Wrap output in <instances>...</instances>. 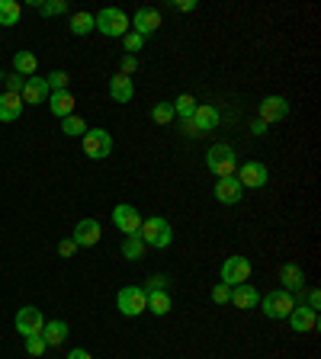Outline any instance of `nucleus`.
Segmentation results:
<instances>
[{"label": "nucleus", "instance_id": "nucleus-1", "mask_svg": "<svg viewBox=\"0 0 321 359\" xmlns=\"http://www.w3.org/2000/svg\"><path fill=\"white\" fill-rule=\"evenodd\" d=\"M138 237L145 241V247H158V251H164V247H170V244H174V228H170L167 218L151 215L148 222H142V228H138Z\"/></svg>", "mask_w": 321, "mask_h": 359}, {"label": "nucleus", "instance_id": "nucleus-2", "mask_svg": "<svg viewBox=\"0 0 321 359\" xmlns=\"http://www.w3.org/2000/svg\"><path fill=\"white\" fill-rule=\"evenodd\" d=\"M206 167L212 170V174L219 176H235L238 170V154L231 144H212L209 151H206Z\"/></svg>", "mask_w": 321, "mask_h": 359}, {"label": "nucleus", "instance_id": "nucleus-3", "mask_svg": "<svg viewBox=\"0 0 321 359\" xmlns=\"http://www.w3.org/2000/svg\"><path fill=\"white\" fill-rule=\"evenodd\" d=\"M97 29H100L103 35H110V39H122V35L132 29V23H129V13L119 7H106L97 13Z\"/></svg>", "mask_w": 321, "mask_h": 359}, {"label": "nucleus", "instance_id": "nucleus-4", "mask_svg": "<svg viewBox=\"0 0 321 359\" xmlns=\"http://www.w3.org/2000/svg\"><path fill=\"white\" fill-rule=\"evenodd\" d=\"M116 308H119V315L138 317L142 311H148V292H145L142 285H126V289H119V295H116Z\"/></svg>", "mask_w": 321, "mask_h": 359}, {"label": "nucleus", "instance_id": "nucleus-5", "mask_svg": "<svg viewBox=\"0 0 321 359\" xmlns=\"http://www.w3.org/2000/svg\"><path fill=\"white\" fill-rule=\"evenodd\" d=\"M293 308H296V299H293V292H286V289H273L270 295L261 299V311L267 317H273V321H286Z\"/></svg>", "mask_w": 321, "mask_h": 359}, {"label": "nucleus", "instance_id": "nucleus-6", "mask_svg": "<svg viewBox=\"0 0 321 359\" xmlns=\"http://www.w3.org/2000/svg\"><path fill=\"white\" fill-rule=\"evenodd\" d=\"M81 142H84V154L90 160H103L113 154V135L106 128H87V135Z\"/></svg>", "mask_w": 321, "mask_h": 359}, {"label": "nucleus", "instance_id": "nucleus-7", "mask_svg": "<svg viewBox=\"0 0 321 359\" xmlns=\"http://www.w3.org/2000/svg\"><path fill=\"white\" fill-rule=\"evenodd\" d=\"M219 276H222V285L235 289V285H241V283L251 279V260H247V257H225Z\"/></svg>", "mask_w": 321, "mask_h": 359}, {"label": "nucleus", "instance_id": "nucleus-8", "mask_svg": "<svg viewBox=\"0 0 321 359\" xmlns=\"http://www.w3.org/2000/svg\"><path fill=\"white\" fill-rule=\"evenodd\" d=\"M235 174H238L235 180L241 183V190H263V186H267V180H270V170L263 167V164H257V160H247V164H241Z\"/></svg>", "mask_w": 321, "mask_h": 359}, {"label": "nucleus", "instance_id": "nucleus-9", "mask_svg": "<svg viewBox=\"0 0 321 359\" xmlns=\"http://www.w3.org/2000/svg\"><path fill=\"white\" fill-rule=\"evenodd\" d=\"M145 218L138 215L135 206H129V202H119L116 209H113V225L119 228V231L126 234V237H132V234H138V228H142Z\"/></svg>", "mask_w": 321, "mask_h": 359}, {"label": "nucleus", "instance_id": "nucleus-10", "mask_svg": "<svg viewBox=\"0 0 321 359\" xmlns=\"http://www.w3.org/2000/svg\"><path fill=\"white\" fill-rule=\"evenodd\" d=\"M17 334L19 337H33V334H42V327H45V317L39 308H33V305H26V308L17 311Z\"/></svg>", "mask_w": 321, "mask_h": 359}, {"label": "nucleus", "instance_id": "nucleus-11", "mask_svg": "<svg viewBox=\"0 0 321 359\" xmlns=\"http://www.w3.org/2000/svg\"><path fill=\"white\" fill-rule=\"evenodd\" d=\"M190 122H193V128L199 135L215 132V128H219V122H222V112H219V106H212V103H199Z\"/></svg>", "mask_w": 321, "mask_h": 359}, {"label": "nucleus", "instance_id": "nucleus-12", "mask_svg": "<svg viewBox=\"0 0 321 359\" xmlns=\"http://www.w3.org/2000/svg\"><path fill=\"white\" fill-rule=\"evenodd\" d=\"M286 116H289L286 97H263V100H261V122L277 126V122H283Z\"/></svg>", "mask_w": 321, "mask_h": 359}, {"label": "nucleus", "instance_id": "nucleus-13", "mask_svg": "<svg viewBox=\"0 0 321 359\" xmlns=\"http://www.w3.org/2000/svg\"><path fill=\"white\" fill-rule=\"evenodd\" d=\"M129 23H132V33H138L142 39H148V35H154L160 29V13L158 10H151V7H142L135 17L129 19Z\"/></svg>", "mask_w": 321, "mask_h": 359}, {"label": "nucleus", "instance_id": "nucleus-14", "mask_svg": "<svg viewBox=\"0 0 321 359\" xmlns=\"http://www.w3.org/2000/svg\"><path fill=\"white\" fill-rule=\"evenodd\" d=\"M289 327L296 331V334H312L315 327H318V311H312V308H305V305H299L296 301V308L289 311Z\"/></svg>", "mask_w": 321, "mask_h": 359}, {"label": "nucleus", "instance_id": "nucleus-15", "mask_svg": "<svg viewBox=\"0 0 321 359\" xmlns=\"http://www.w3.org/2000/svg\"><path fill=\"white\" fill-rule=\"evenodd\" d=\"M100 234H103L100 222H97V218H84V222H77L71 241H74L77 247H93V244L100 241Z\"/></svg>", "mask_w": 321, "mask_h": 359}, {"label": "nucleus", "instance_id": "nucleus-16", "mask_svg": "<svg viewBox=\"0 0 321 359\" xmlns=\"http://www.w3.org/2000/svg\"><path fill=\"white\" fill-rule=\"evenodd\" d=\"M51 90L49 84H45V77H26V87H23V103H29V106H42V103H49Z\"/></svg>", "mask_w": 321, "mask_h": 359}, {"label": "nucleus", "instance_id": "nucleus-17", "mask_svg": "<svg viewBox=\"0 0 321 359\" xmlns=\"http://www.w3.org/2000/svg\"><path fill=\"white\" fill-rule=\"evenodd\" d=\"M241 196H245V190H241V183H238L235 176H222V180H215V199L219 202H225V206H238Z\"/></svg>", "mask_w": 321, "mask_h": 359}, {"label": "nucleus", "instance_id": "nucleus-18", "mask_svg": "<svg viewBox=\"0 0 321 359\" xmlns=\"http://www.w3.org/2000/svg\"><path fill=\"white\" fill-rule=\"evenodd\" d=\"M279 283H283L286 292H302V289H305L302 267H296V263H283V269H279Z\"/></svg>", "mask_w": 321, "mask_h": 359}, {"label": "nucleus", "instance_id": "nucleus-19", "mask_svg": "<svg viewBox=\"0 0 321 359\" xmlns=\"http://www.w3.org/2000/svg\"><path fill=\"white\" fill-rule=\"evenodd\" d=\"M231 305L235 308H257L261 305V295H257V289H254L251 283H241V285H235L231 289Z\"/></svg>", "mask_w": 321, "mask_h": 359}, {"label": "nucleus", "instance_id": "nucleus-20", "mask_svg": "<svg viewBox=\"0 0 321 359\" xmlns=\"http://www.w3.org/2000/svg\"><path fill=\"white\" fill-rule=\"evenodd\" d=\"M110 97H113V103H132V97H135L132 77H126V74L110 77Z\"/></svg>", "mask_w": 321, "mask_h": 359}, {"label": "nucleus", "instance_id": "nucleus-21", "mask_svg": "<svg viewBox=\"0 0 321 359\" xmlns=\"http://www.w3.org/2000/svg\"><path fill=\"white\" fill-rule=\"evenodd\" d=\"M23 97H17V93H0V122H13V119H19V112H23Z\"/></svg>", "mask_w": 321, "mask_h": 359}, {"label": "nucleus", "instance_id": "nucleus-22", "mask_svg": "<svg viewBox=\"0 0 321 359\" xmlns=\"http://www.w3.org/2000/svg\"><path fill=\"white\" fill-rule=\"evenodd\" d=\"M68 334H71V327L65 324V321H49V324L42 327L45 347H61V343L68 340Z\"/></svg>", "mask_w": 321, "mask_h": 359}, {"label": "nucleus", "instance_id": "nucleus-23", "mask_svg": "<svg viewBox=\"0 0 321 359\" xmlns=\"http://www.w3.org/2000/svg\"><path fill=\"white\" fill-rule=\"evenodd\" d=\"M49 109H51V112H55L58 119L74 116V97H71V90L51 93V97H49Z\"/></svg>", "mask_w": 321, "mask_h": 359}, {"label": "nucleus", "instance_id": "nucleus-24", "mask_svg": "<svg viewBox=\"0 0 321 359\" xmlns=\"http://www.w3.org/2000/svg\"><path fill=\"white\" fill-rule=\"evenodd\" d=\"M13 67H17L19 77H35V67H39V58L33 51H17L13 55Z\"/></svg>", "mask_w": 321, "mask_h": 359}, {"label": "nucleus", "instance_id": "nucleus-25", "mask_svg": "<svg viewBox=\"0 0 321 359\" xmlns=\"http://www.w3.org/2000/svg\"><path fill=\"white\" fill-rule=\"evenodd\" d=\"M170 106H174V116H180L186 122V119H193V112H196V106H199V103H196V97H190V93H180V97L170 103Z\"/></svg>", "mask_w": 321, "mask_h": 359}, {"label": "nucleus", "instance_id": "nucleus-26", "mask_svg": "<svg viewBox=\"0 0 321 359\" xmlns=\"http://www.w3.org/2000/svg\"><path fill=\"white\" fill-rule=\"evenodd\" d=\"M19 0H0V26H17L19 23Z\"/></svg>", "mask_w": 321, "mask_h": 359}, {"label": "nucleus", "instance_id": "nucleus-27", "mask_svg": "<svg viewBox=\"0 0 321 359\" xmlns=\"http://www.w3.org/2000/svg\"><path fill=\"white\" fill-rule=\"evenodd\" d=\"M170 305H174V301H170V292H148V311H151V315H167L170 311Z\"/></svg>", "mask_w": 321, "mask_h": 359}, {"label": "nucleus", "instance_id": "nucleus-28", "mask_svg": "<svg viewBox=\"0 0 321 359\" xmlns=\"http://www.w3.org/2000/svg\"><path fill=\"white\" fill-rule=\"evenodd\" d=\"M61 132L68 135V138H84V135H87V122L81 116H65V119H61Z\"/></svg>", "mask_w": 321, "mask_h": 359}, {"label": "nucleus", "instance_id": "nucleus-29", "mask_svg": "<svg viewBox=\"0 0 321 359\" xmlns=\"http://www.w3.org/2000/svg\"><path fill=\"white\" fill-rule=\"evenodd\" d=\"M97 29V19H93V13H74L71 17V33L74 35H87Z\"/></svg>", "mask_w": 321, "mask_h": 359}, {"label": "nucleus", "instance_id": "nucleus-30", "mask_svg": "<svg viewBox=\"0 0 321 359\" xmlns=\"http://www.w3.org/2000/svg\"><path fill=\"white\" fill-rule=\"evenodd\" d=\"M122 257H126V260H132V263L145 257V241H142V237H138V234H132V237H126V244H122Z\"/></svg>", "mask_w": 321, "mask_h": 359}, {"label": "nucleus", "instance_id": "nucleus-31", "mask_svg": "<svg viewBox=\"0 0 321 359\" xmlns=\"http://www.w3.org/2000/svg\"><path fill=\"white\" fill-rule=\"evenodd\" d=\"M33 7L39 10V13H42V17H61V13H65V10H68V3H65V0H33Z\"/></svg>", "mask_w": 321, "mask_h": 359}, {"label": "nucleus", "instance_id": "nucleus-32", "mask_svg": "<svg viewBox=\"0 0 321 359\" xmlns=\"http://www.w3.org/2000/svg\"><path fill=\"white\" fill-rule=\"evenodd\" d=\"M151 119L158 126H170V122H174V106H170V103H154Z\"/></svg>", "mask_w": 321, "mask_h": 359}, {"label": "nucleus", "instance_id": "nucleus-33", "mask_svg": "<svg viewBox=\"0 0 321 359\" xmlns=\"http://www.w3.org/2000/svg\"><path fill=\"white\" fill-rule=\"evenodd\" d=\"M45 84H49V90H51V93H61V90H68L71 74H65V71H51V74L45 77Z\"/></svg>", "mask_w": 321, "mask_h": 359}, {"label": "nucleus", "instance_id": "nucleus-34", "mask_svg": "<svg viewBox=\"0 0 321 359\" xmlns=\"http://www.w3.org/2000/svg\"><path fill=\"white\" fill-rule=\"evenodd\" d=\"M0 84L7 87V90H3V93H17V97H23L26 77H19V74H10V77H0Z\"/></svg>", "mask_w": 321, "mask_h": 359}, {"label": "nucleus", "instance_id": "nucleus-35", "mask_svg": "<svg viewBox=\"0 0 321 359\" xmlns=\"http://www.w3.org/2000/svg\"><path fill=\"white\" fill-rule=\"evenodd\" d=\"M122 45H126L129 55H135V51H142V49H145V39H142L138 33H132V29H129V33L122 35Z\"/></svg>", "mask_w": 321, "mask_h": 359}, {"label": "nucleus", "instance_id": "nucleus-36", "mask_svg": "<svg viewBox=\"0 0 321 359\" xmlns=\"http://www.w3.org/2000/svg\"><path fill=\"white\" fill-rule=\"evenodd\" d=\"M26 353H29V356H42V353H45V340H42V334L26 337Z\"/></svg>", "mask_w": 321, "mask_h": 359}, {"label": "nucleus", "instance_id": "nucleus-37", "mask_svg": "<svg viewBox=\"0 0 321 359\" xmlns=\"http://www.w3.org/2000/svg\"><path fill=\"white\" fill-rule=\"evenodd\" d=\"M212 301H215V305H229V301H231V289L219 283L215 289H212Z\"/></svg>", "mask_w": 321, "mask_h": 359}, {"label": "nucleus", "instance_id": "nucleus-38", "mask_svg": "<svg viewBox=\"0 0 321 359\" xmlns=\"http://www.w3.org/2000/svg\"><path fill=\"white\" fill-rule=\"evenodd\" d=\"M148 292H167V276H151L148 279Z\"/></svg>", "mask_w": 321, "mask_h": 359}, {"label": "nucleus", "instance_id": "nucleus-39", "mask_svg": "<svg viewBox=\"0 0 321 359\" xmlns=\"http://www.w3.org/2000/svg\"><path fill=\"white\" fill-rule=\"evenodd\" d=\"M305 308H312V311L321 308V292L318 289H308V292H305Z\"/></svg>", "mask_w": 321, "mask_h": 359}, {"label": "nucleus", "instance_id": "nucleus-40", "mask_svg": "<svg viewBox=\"0 0 321 359\" xmlns=\"http://www.w3.org/2000/svg\"><path fill=\"white\" fill-rule=\"evenodd\" d=\"M135 71H138V58H135V55H126V58H122V71H119V74H135Z\"/></svg>", "mask_w": 321, "mask_h": 359}, {"label": "nucleus", "instance_id": "nucleus-41", "mask_svg": "<svg viewBox=\"0 0 321 359\" xmlns=\"http://www.w3.org/2000/svg\"><path fill=\"white\" fill-rule=\"evenodd\" d=\"M74 251H77V244L71 241V237H68V241H61V244H58V253H61V257H74Z\"/></svg>", "mask_w": 321, "mask_h": 359}, {"label": "nucleus", "instance_id": "nucleus-42", "mask_svg": "<svg viewBox=\"0 0 321 359\" xmlns=\"http://www.w3.org/2000/svg\"><path fill=\"white\" fill-rule=\"evenodd\" d=\"M174 7H177L180 13H193V10H196V3H193V0H177Z\"/></svg>", "mask_w": 321, "mask_h": 359}, {"label": "nucleus", "instance_id": "nucleus-43", "mask_svg": "<svg viewBox=\"0 0 321 359\" xmlns=\"http://www.w3.org/2000/svg\"><path fill=\"white\" fill-rule=\"evenodd\" d=\"M267 128H270V126H267V122H261V119H257V122H254V126H251V132H254V135H267Z\"/></svg>", "mask_w": 321, "mask_h": 359}, {"label": "nucleus", "instance_id": "nucleus-44", "mask_svg": "<svg viewBox=\"0 0 321 359\" xmlns=\"http://www.w3.org/2000/svg\"><path fill=\"white\" fill-rule=\"evenodd\" d=\"M65 359H93V356H90V353H87V350H71Z\"/></svg>", "mask_w": 321, "mask_h": 359}, {"label": "nucleus", "instance_id": "nucleus-45", "mask_svg": "<svg viewBox=\"0 0 321 359\" xmlns=\"http://www.w3.org/2000/svg\"><path fill=\"white\" fill-rule=\"evenodd\" d=\"M0 93H3V84H0Z\"/></svg>", "mask_w": 321, "mask_h": 359}]
</instances>
